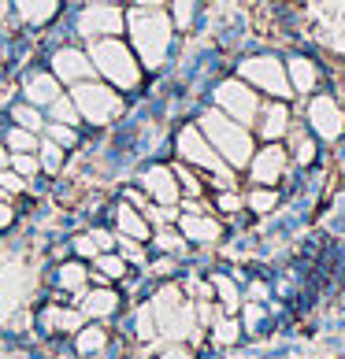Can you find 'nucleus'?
Instances as JSON below:
<instances>
[{
  "mask_svg": "<svg viewBox=\"0 0 345 359\" xmlns=\"http://www.w3.org/2000/svg\"><path fill=\"white\" fill-rule=\"evenodd\" d=\"M89 60H93V71L108 78V86L115 89H138L141 82V67L119 37H93L89 45Z\"/></svg>",
  "mask_w": 345,
  "mask_h": 359,
  "instance_id": "nucleus-1",
  "label": "nucleus"
},
{
  "mask_svg": "<svg viewBox=\"0 0 345 359\" xmlns=\"http://www.w3.org/2000/svg\"><path fill=\"white\" fill-rule=\"evenodd\" d=\"M130 37H134V48L145 67H160L167 56V41H171V22L160 8L149 11L141 4L138 11H130Z\"/></svg>",
  "mask_w": 345,
  "mask_h": 359,
  "instance_id": "nucleus-2",
  "label": "nucleus"
},
{
  "mask_svg": "<svg viewBox=\"0 0 345 359\" xmlns=\"http://www.w3.org/2000/svg\"><path fill=\"white\" fill-rule=\"evenodd\" d=\"M71 100L78 104V115H82L89 126H108L112 118L123 115V97H119L115 86H108V82H93V78L74 82Z\"/></svg>",
  "mask_w": 345,
  "mask_h": 359,
  "instance_id": "nucleus-3",
  "label": "nucleus"
},
{
  "mask_svg": "<svg viewBox=\"0 0 345 359\" xmlns=\"http://www.w3.org/2000/svg\"><path fill=\"white\" fill-rule=\"evenodd\" d=\"M78 34L82 37H119L123 34V11H119V4H89L78 15Z\"/></svg>",
  "mask_w": 345,
  "mask_h": 359,
  "instance_id": "nucleus-4",
  "label": "nucleus"
},
{
  "mask_svg": "<svg viewBox=\"0 0 345 359\" xmlns=\"http://www.w3.org/2000/svg\"><path fill=\"white\" fill-rule=\"evenodd\" d=\"M52 74L60 78V86H74V82H86V78H93V60L89 52L82 48H56L52 52Z\"/></svg>",
  "mask_w": 345,
  "mask_h": 359,
  "instance_id": "nucleus-5",
  "label": "nucleus"
},
{
  "mask_svg": "<svg viewBox=\"0 0 345 359\" xmlns=\"http://www.w3.org/2000/svg\"><path fill=\"white\" fill-rule=\"evenodd\" d=\"M119 292L112 289H86L82 297H78V311H82L86 318H112L119 311Z\"/></svg>",
  "mask_w": 345,
  "mask_h": 359,
  "instance_id": "nucleus-6",
  "label": "nucleus"
},
{
  "mask_svg": "<svg viewBox=\"0 0 345 359\" xmlns=\"http://www.w3.org/2000/svg\"><path fill=\"white\" fill-rule=\"evenodd\" d=\"M22 93H26L30 104H37V108H48V104L60 97V78L52 71H37V74H30L22 82Z\"/></svg>",
  "mask_w": 345,
  "mask_h": 359,
  "instance_id": "nucleus-7",
  "label": "nucleus"
},
{
  "mask_svg": "<svg viewBox=\"0 0 345 359\" xmlns=\"http://www.w3.org/2000/svg\"><path fill=\"white\" fill-rule=\"evenodd\" d=\"M19 11V19L22 22H30V26H45L56 19V11H60V0H11Z\"/></svg>",
  "mask_w": 345,
  "mask_h": 359,
  "instance_id": "nucleus-8",
  "label": "nucleus"
},
{
  "mask_svg": "<svg viewBox=\"0 0 345 359\" xmlns=\"http://www.w3.org/2000/svg\"><path fill=\"white\" fill-rule=\"evenodd\" d=\"M204 126H208V134L223 144V152H230L234 159H242V156H245V137H237V130L227 126L219 115H208V118H204Z\"/></svg>",
  "mask_w": 345,
  "mask_h": 359,
  "instance_id": "nucleus-9",
  "label": "nucleus"
},
{
  "mask_svg": "<svg viewBox=\"0 0 345 359\" xmlns=\"http://www.w3.org/2000/svg\"><path fill=\"white\" fill-rule=\"evenodd\" d=\"M86 326V315L78 308H45V330L52 334H78Z\"/></svg>",
  "mask_w": 345,
  "mask_h": 359,
  "instance_id": "nucleus-10",
  "label": "nucleus"
},
{
  "mask_svg": "<svg viewBox=\"0 0 345 359\" xmlns=\"http://www.w3.org/2000/svg\"><path fill=\"white\" fill-rule=\"evenodd\" d=\"M56 285L63 292H71V297H82V292L89 289V267H86V263H78V259L63 263L60 274H56Z\"/></svg>",
  "mask_w": 345,
  "mask_h": 359,
  "instance_id": "nucleus-11",
  "label": "nucleus"
},
{
  "mask_svg": "<svg viewBox=\"0 0 345 359\" xmlns=\"http://www.w3.org/2000/svg\"><path fill=\"white\" fill-rule=\"evenodd\" d=\"M145 189H149L152 201H160V204H175L178 201V185H175V178H171L164 167H152L149 175H145Z\"/></svg>",
  "mask_w": 345,
  "mask_h": 359,
  "instance_id": "nucleus-12",
  "label": "nucleus"
},
{
  "mask_svg": "<svg viewBox=\"0 0 345 359\" xmlns=\"http://www.w3.org/2000/svg\"><path fill=\"white\" fill-rule=\"evenodd\" d=\"M115 226H119V233L134 237V241H145V237H149V226H145V219L138 215L134 204H119L115 208Z\"/></svg>",
  "mask_w": 345,
  "mask_h": 359,
  "instance_id": "nucleus-13",
  "label": "nucleus"
},
{
  "mask_svg": "<svg viewBox=\"0 0 345 359\" xmlns=\"http://www.w3.org/2000/svg\"><path fill=\"white\" fill-rule=\"evenodd\" d=\"M104 344H108V330L104 326H82L74 334V352L78 355H97V352H104Z\"/></svg>",
  "mask_w": 345,
  "mask_h": 359,
  "instance_id": "nucleus-14",
  "label": "nucleus"
},
{
  "mask_svg": "<svg viewBox=\"0 0 345 359\" xmlns=\"http://www.w3.org/2000/svg\"><path fill=\"white\" fill-rule=\"evenodd\" d=\"M219 104H223V108H230L234 115H253V97H249L242 86H234V82H227L219 89Z\"/></svg>",
  "mask_w": 345,
  "mask_h": 359,
  "instance_id": "nucleus-15",
  "label": "nucleus"
},
{
  "mask_svg": "<svg viewBox=\"0 0 345 359\" xmlns=\"http://www.w3.org/2000/svg\"><path fill=\"white\" fill-rule=\"evenodd\" d=\"M245 74L253 78V82H260V86H268V89H275V93H282V74H278V67H275L271 60L245 63Z\"/></svg>",
  "mask_w": 345,
  "mask_h": 359,
  "instance_id": "nucleus-16",
  "label": "nucleus"
},
{
  "mask_svg": "<svg viewBox=\"0 0 345 359\" xmlns=\"http://www.w3.org/2000/svg\"><path fill=\"white\" fill-rule=\"evenodd\" d=\"M63 152L56 141H37V163H41V170H48V175H60L63 170Z\"/></svg>",
  "mask_w": 345,
  "mask_h": 359,
  "instance_id": "nucleus-17",
  "label": "nucleus"
},
{
  "mask_svg": "<svg viewBox=\"0 0 345 359\" xmlns=\"http://www.w3.org/2000/svg\"><path fill=\"white\" fill-rule=\"evenodd\" d=\"M178 149H182V156L197 159V163H211V152H208V144L201 141V134H197V130H182Z\"/></svg>",
  "mask_w": 345,
  "mask_h": 359,
  "instance_id": "nucleus-18",
  "label": "nucleus"
},
{
  "mask_svg": "<svg viewBox=\"0 0 345 359\" xmlns=\"http://www.w3.org/2000/svg\"><path fill=\"white\" fill-rule=\"evenodd\" d=\"M48 108H52V123H63V126H78V123H82V115H78V104H74L71 97H63V93L48 104Z\"/></svg>",
  "mask_w": 345,
  "mask_h": 359,
  "instance_id": "nucleus-19",
  "label": "nucleus"
},
{
  "mask_svg": "<svg viewBox=\"0 0 345 359\" xmlns=\"http://www.w3.org/2000/svg\"><path fill=\"white\" fill-rule=\"evenodd\" d=\"M11 118H15V126H22V130H41L45 126V118H41V111H37V104H15V108H11Z\"/></svg>",
  "mask_w": 345,
  "mask_h": 359,
  "instance_id": "nucleus-20",
  "label": "nucleus"
},
{
  "mask_svg": "<svg viewBox=\"0 0 345 359\" xmlns=\"http://www.w3.org/2000/svg\"><path fill=\"white\" fill-rule=\"evenodd\" d=\"M93 267H97V274H104V282L126 274V263L119 259V256H112V252H97V256H93Z\"/></svg>",
  "mask_w": 345,
  "mask_h": 359,
  "instance_id": "nucleus-21",
  "label": "nucleus"
},
{
  "mask_svg": "<svg viewBox=\"0 0 345 359\" xmlns=\"http://www.w3.org/2000/svg\"><path fill=\"white\" fill-rule=\"evenodd\" d=\"M4 144H8V152H37V134H34V130L15 126V130H8Z\"/></svg>",
  "mask_w": 345,
  "mask_h": 359,
  "instance_id": "nucleus-22",
  "label": "nucleus"
},
{
  "mask_svg": "<svg viewBox=\"0 0 345 359\" xmlns=\"http://www.w3.org/2000/svg\"><path fill=\"white\" fill-rule=\"evenodd\" d=\"M11 170H19V175L30 182L37 170H41V163H37V152H11Z\"/></svg>",
  "mask_w": 345,
  "mask_h": 359,
  "instance_id": "nucleus-23",
  "label": "nucleus"
},
{
  "mask_svg": "<svg viewBox=\"0 0 345 359\" xmlns=\"http://www.w3.org/2000/svg\"><path fill=\"white\" fill-rule=\"evenodd\" d=\"M22 189H26V178L19 175V170H11V167H4V170H0V193L15 201V196H19Z\"/></svg>",
  "mask_w": 345,
  "mask_h": 359,
  "instance_id": "nucleus-24",
  "label": "nucleus"
},
{
  "mask_svg": "<svg viewBox=\"0 0 345 359\" xmlns=\"http://www.w3.org/2000/svg\"><path fill=\"white\" fill-rule=\"evenodd\" d=\"M48 141H56L60 149H74V144H78V126L52 123V126H48Z\"/></svg>",
  "mask_w": 345,
  "mask_h": 359,
  "instance_id": "nucleus-25",
  "label": "nucleus"
},
{
  "mask_svg": "<svg viewBox=\"0 0 345 359\" xmlns=\"http://www.w3.org/2000/svg\"><path fill=\"white\" fill-rule=\"evenodd\" d=\"M74 252H78V256H82V259H93V256H97V241H93V237L89 233H82V237H74Z\"/></svg>",
  "mask_w": 345,
  "mask_h": 359,
  "instance_id": "nucleus-26",
  "label": "nucleus"
},
{
  "mask_svg": "<svg viewBox=\"0 0 345 359\" xmlns=\"http://www.w3.org/2000/svg\"><path fill=\"white\" fill-rule=\"evenodd\" d=\"M89 237L97 241V248H100V252H108V248L115 245V237H112L108 230H89Z\"/></svg>",
  "mask_w": 345,
  "mask_h": 359,
  "instance_id": "nucleus-27",
  "label": "nucleus"
},
{
  "mask_svg": "<svg viewBox=\"0 0 345 359\" xmlns=\"http://www.w3.org/2000/svg\"><path fill=\"white\" fill-rule=\"evenodd\" d=\"M11 222H15V208H11V201H0V230H8Z\"/></svg>",
  "mask_w": 345,
  "mask_h": 359,
  "instance_id": "nucleus-28",
  "label": "nucleus"
},
{
  "mask_svg": "<svg viewBox=\"0 0 345 359\" xmlns=\"http://www.w3.org/2000/svg\"><path fill=\"white\" fill-rule=\"evenodd\" d=\"M190 11H193V0H175V15H178V22H190Z\"/></svg>",
  "mask_w": 345,
  "mask_h": 359,
  "instance_id": "nucleus-29",
  "label": "nucleus"
},
{
  "mask_svg": "<svg viewBox=\"0 0 345 359\" xmlns=\"http://www.w3.org/2000/svg\"><path fill=\"white\" fill-rule=\"evenodd\" d=\"M4 167H11V152H8V144L0 141V170H4Z\"/></svg>",
  "mask_w": 345,
  "mask_h": 359,
  "instance_id": "nucleus-30",
  "label": "nucleus"
},
{
  "mask_svg": "<svg viewBox=\"0 0 345 359\" xmlns=\"http://www.w3.org/2000/svg\"><path fill=\"white\" fill-rule=\"evenodd\" d=\"M89 4H119V0H89Z\"/></svg>",
  "mask_w": 345,
  "mask_h": 359,
  "instance_id": "nucleus-31",
  "label": "nucleus"
},
{
  "mask_svg": "<svg viewBox=\"0 0 345 359\" xmlns=\"http://www.w3.org/2000/svg\"><path fill=\"white\" fill-rule=\"evenodd\" d=\"M167 359H185V352H171Z\"/></svg>",
  "mask_w": 345,
  "mask_h": 359,
  "instance_id": "nucleus-32",
  "label": "nucleus"
}]
</instances>
